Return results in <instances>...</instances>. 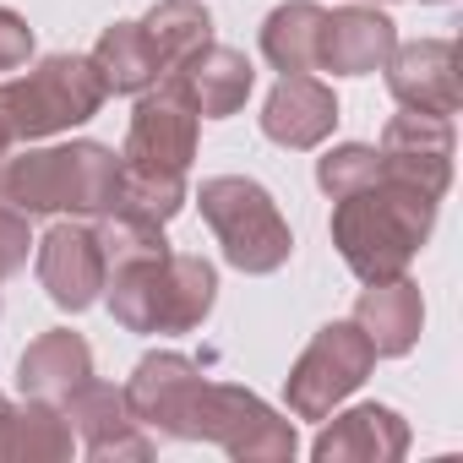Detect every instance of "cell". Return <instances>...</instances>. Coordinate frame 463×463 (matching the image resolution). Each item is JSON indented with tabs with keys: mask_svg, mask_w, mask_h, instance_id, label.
Returning a JSON list of instances; mask_svg holds the SVG:
<instances>
[{
	"mask_svg": "<svg viewBox=\"0 0 463 463\" xmlns=\"http://www.w3.org/2000/svg\"><path fill=\"white\" fill-rule=\"evenodd\" d=\"M371 349L382 360H398L420 344V327H425V300H420V284H409L403 273L398 279H382V284H365V295L354 300V317H349Z\"/></svg>",
	"mask_w": 463,
	"mask_h": 463,
	"instance_id": "obj_18",
	"label": "cell"
},
{
	"mask_svg": "<svg viewBox=\"0 0 463 463\" xmlns=\"http://www.w3.org/2000/svg\"><path fill=\"white\" fill-rule=\"evenodd\" d=\"M164 77L180 88V99L196 109V120H223V115L246 109L251 82H257L251 61H246L241 50H229V44H202L196 55H185V61H180L175 71H164Z\"/></svg>",
	"mask_w": 463,
	"mask_h": 463,
	"instance_id": "obj_15",
	"label": "cell"
},
{
	"mask_svg": "<svg viewBox=\"0 0 463 463\" xmlns=\"http://www.w3.org/2000/svg\"><path fill=\"white\" fill-rule=\"evenodd\" d=\"M120 191V153L104 142H66V147H33L23 158H6L0 196L17 213H77L104 218Z\"/></svg>",
	"mask_w": 463,
	"mask_h": 463,
	"instance_id": "obj_3",
	"label": "cell"
},
{
	"mask_svg": "<svg viewBox=\"0 0 463 463\" xmlns=\"http://www.w3.org/2000/svg\"><path fill=\"white\" fill-rule=\"evenodd\" d=\"M322 6L317 0H284V6L262 23V55L273 71H317V33H322Z\"/></svg>",
	"mask_w": 463,
	"mask_h": 463,
	"instance_id": "obj_22",
	"label": "cell"
},
{
	"mask_svg": "<svg viewBox=\"0 0 463 463\" xmlns=\"http://www.w3.org/2000/svg\"><path fill=\"white\" fill-rule=\"evenodd\" d=\"M333 126H338V99H333V88L317 82L311 71H289V77L268 93V104H262V131H268V142L295 147V153L327 142Z\"/></svg>",
	"mask_w": 463,
	"mask_h": 463,
	"instance_id": "obj_16",
	"label": "cell"
},
{
	"mask_svg": "<svg viewBox=\"0 0 463 463\" xmlns=\"http://www.w3.org/2000/svg\"><path fill=\"white\" fill-rule=\"evenodd\" d=\"M376 175H382V158H376V147H365V142H344V147H333L327 158H317V185H322L327 196H349V191L371 185Z\"/></svg>",
	"mask_w": 463,
	"mask_h": 463,
	"instance_id": "obj_24",
	"label": "cell"
},
{
	"mask_svg": "<svg viewBox=\"0 0 463 463\" xmlns=\"http://www.w3.org/2000/svg\"><path fill=\"white\" fill-rule=\"evenodd\" d=\"M196 207H202L207 229L218 235L229 268H241V273H279L289 262L295 235H289L279 202L257 180H246V175H213V180H202Z\"/></svg>",
	"mask_w": 463,
	"mask_h": 463,
	"instance_id": "obj_4",
	"label": "cell"
},
{
	"mask_svg": "<svg viewBox=\"0 0 463 463\" xmlns=\"http://www.w3.org/2000/svg\"><path fill=\"white\" fill-rule=\"evenodd\" d=\"M28 246H33V235H28V213H17V207L6 202V207H0V279L23 273Z\"/></svg>",
	"mask_w": 463,
	"mask_h": 463,
	"instance_id": "obj_25",
	"label": "cell"
},
{
	"mask_svg": "<svg viewBox=\"0 0 463 463\" xmlns=\"http://www.w3.org/2000/svg\"><path fill=\"white\" fill-rule=\"evenodd\" d=\"M185 441H213L241 463H289L300 452L295 425L279 409H268L257 392H246L235 382H207V376L196 387Z\"/></svg>",
	"mask_w": 463,
	"mask_h": 463,
	"instance_id": "obj_6",
	"label": "cell"
},
{
	"mask_svg": "<svg viewBox=\"0 0 463 463\" xmlns=\"http://www.w3.org/2000/svg\"><path fill=\"white\" fill-rule=\"evenodd\" d=\"M28 55H33V28H28L17 12L0 6V71L28 66Z\"/></svg>",
	"mask_w": 463,
	"mask_h": 463,
	"instance_id": "obj_26",
	"label": "cell"
},
{
	"mask_svg": "<svg viewBox=\"0 0 463 463\" xmlns=\"http://www.w3.org/2000/svg\"><path fill=\"white\" fill-rule=\"evenodd\" d=\"M403 452H409V425L387 403H360L333 425H322V436L311 441L317 463H398Z\"/></svg>",
	"mask_w": 463,
	"mask_h": 463,
	"instance_id": "obj_17",
	"label": "cell"
},
{
	"mask_svg": "<svg viewBox=\"0 0 463 463\" xmlns=\"http://www.w3.org/2000/svg\"><path fill=\"white\" fill-rule=\"evenodd\" d=\"M93 376V349L82 333L55 327L44 338H33L17 360V387L23 398H44V403H66L82 382Z\"/></svg>",
	"mask_w": 463,
	"mask_h": 463,
	"instance_id": "obj_19",
	"label": "cell"
},
{
	"mask_svg": "<svg viewBox=\"0 0 463 463\" xmlns=\"http://www.w3.org/2000/svg\"><path fill=\"white\" fill-rule=\"evenodd\" d=\"M387 93L403 109L420 115H441L452 120L463 93H458V44L452 39H414V44H392L387 55Z\"/></svg>",
	"mask_w": 463,
	"mask_h": 463,
	"instance_id": "obj_12",
	"label": "cell"
},
{
	"mask_svg": "<svg viewBox=\"0 0 463 463\" xmlns=\"http://www.w3.org/2000/svg\"><path fill=\"white\" fill-rule=\"evenodd\" d=\"M376 158H382V175L409 180V185H420L425 196L441 202L447 185H452V120L420 115V109L392 115L387 131H382Z\"/></svg>",
	"mask_w": 463,
	"mask_h": 463,
	"instance_id": "obj_10",
	"label": "cell"
},
{
	"mask_svg": "<svg viewBox=\"0 0 463 463\" xmlns=\"http://www.w3.org/2000/svg\"><path fill=\"white\" fill-rule=\"evenodd\" d=\"M191 158H196V109L180 99V88H175L169 77H158L147 93H137L120 164L137 169V175L185 180Z\"/></svg>",
	"mask_w": 463,
	"mask_h": 463,
	"instance_id": "obj_8",
	"label": "cell"
},
{
	"mask_svg": "<svg viewBox=\"0 0 463 463\" xmlns=\"http://www.w3.org/2000/svg\"><path fill=\"white\" fill-rule=\"evenodd\" d=\"M39 284L61 311H88L104 295V246L93 223H55L39 241Z\"/></svg>",
	"mask_w": 463,
	"mask_h": 463,
	"instance_id": "obj_13",
	"label": "cell"
},
{
	"mask_svg": "<svg viewBox=\"0 0 463 463\" xmlns=\"http://www.w3.org/2000/svg\"><path fill=\"white\" fill-rule=\"evenodd\" d=\"M93 66H99V77H104L109 93H147V88L164 77V66H158V55H153L142 23H115V28H104L99 44H93Z\"/></svg>",
	"mask_w": 463,
	"mask_h": 463,
	"instance_id": "obj_21",
	"label": "cell"
},
{
	"mask_svg": "<svg viewBox=\"0 0 463 463\" xmlns=\"http://www.w3.org/2000/svg\"><path fill=\"white\" fill-rule=\"evenodd\" d=\"M12 142H17V137H12V120H6V104H0V158H6V153H12Z\"/></svg>",
	"mask_w": 463,
	"mask_h": 463,
	"instance_id": "obj_27",
	"label": "cell"
},
{
	"mask_svg": "<svg viewBox=\"0 0 463 463\" xmlns=\"http://www.w3.org/2000/svg\"><path fill=\"white\" fill-rule=\"evenodd\" d=\"M398 44V28L387 12L376 6H344V12H327L322 17V33H317V71H333V77H371L387 66Z\"/></svg>",
	"mask_w": 463,
	"mask_h": 463,
	"instance_id": "obj_14",
	"label": "cell"
},
{
	"mask_svg": "<svg viewBox=\"0 0 463 463\" xmlns=\"http://www.w3.org/2000/svg\"><path fill=\"white\" fill-rule=\"evenodd\" d=\"M77 436L61 414V403L28 398L0 409V463H61L71 458Z\"/></svg>",
	"mask_w": 463,
	"mask_h": 463,
	"instance_id": "obj_20",
	"label": "cell"
},
{
	"mask_svg": "<svg viewBox=\"0 0 463 463\" xmlns=\"http://www.w3.org/2000/svg\"><path fill=\"white\" fill-rule=\"evenodd\" d=\"M142 33L158 55L164 71H175L185 55H196L202 44H213V17L202 0H158V6L142 17Z\"/></svg>",
	"mask_w": 463,
	"mask_h": 463,
	"instance_id": "obj_23",
	"label": "cell"
},
{
	"mask_svg": "<svg viewBox=\"0 0 463 463\" xmlns=\"http://www.w3.org/2000/svg\"><path fill=\"white\" fill-rule=\"evenodd\" d=\"M104 99H109V88H104L93 55H50L28 77L0 82V104H6V120H12L17 142L71 131V126L93 120L104 109Z\"/></svg>",
	"mask_w": 463,
	"mask_h": 463,
	"instance_id": "obj_5",
	"label": "cell"
},
{
	"mask_svg": "<svg viewBox=\"0 0 463 463\" xmlns=\"http://www.w3.org/2000/svg\"><path fill=\"white\" fill-rule=\"evenodd\" d=\"M333 246L349 262V273L360 284H382L398 279L414 251L430 241V223H436V196H425L409 180L376 175L371 185L333 196Z\"/></svg>",
	"mask_w": 463,
	"mask_h": 463,
	"instance_id": "obj_1",
	"label": "cell"
},
{
	"mask_svg": "<svg viewBox=\"0 0 463 463\" xmlns=\"http://www.w3.org/2000/svg\"><path fill=\"white\" fill-rule=\"evenodd\" d=\"M104 300L126 333H196L218 300V273L169 246L126 251L104 268Z\"/></svg>",
	"mask_w": 463,
	"mask_h": 463,
	"instance_id": "obj_2",
	"label": "cell"
},
{
	"mask_svg": "<svg viewBox=\"0 0 463 463\" xmlns=\"http://www.w3.org/2000/svg\"><path fill=\"white\" fill-rule=\"evenodd\" d=\"M430 6H436V0H430Z\"/></svg>",
	"mask_w": 463,
	"mask_h": 463,
	"instance_id": "obj_29",
	"label": "cell"
},
{
	"mask_svg": "<svg viewBox=\"0 0 463 463\" xmlns=\"http://www.w3.org/2000/svg\"><path fill=\"white\" fill-rule=\"evenodd\" d=\"M61 414H66V425H71V436L82 441V452L93 458V463H142V458H153V436L131 420V409H126V387H109V382H82L66 403H61Z\"/></svg>",
	"mask_w": 463,
	"mask_h": 463,
	"instance_id": "obj_9",
	"label": "cell"
},
{
	"mask_svg": "<svg viewBox=\"0 0 463 463\" xmlns=\"http://www.w3.org/2000/svg\"><path fill=\"white\" fill-rule=\"evenodd\" d=\"M196 387H202V365L196 360H185V354H147V360H137V371L126 382V409H131V420L142 430L185 441V420H191Z\"/></svg>",
	"mask_w": 463,
	"mask_h": 463,
	"instance_id": "obj_11",
	"label": "cell"
},
{
	"mask_svg": "<svg viewBox=\"0 0 463 463\" xmlns=\"http://www.w3.org/2000/svg\"><path fill=\"white\" fill-rule=\"evenodd\" d=\"M371 365H376L371 338H365L354 322H327V327L306 344V354L295 360V371H289V382H284L289 414H300V420H327V414L371 376Z\"/></svg>",
	"mask_w": 463,
	"mask_h": 463,
	"instance_id": "obj_7",
	"label": "cell"
},
{
	"mask_svg": "<svg viewBox=\"0 0 463 463\" xmlns=\"http://www.w3.org/2000/svg\"><path fill=\"white\" fill-rule=\"evenodd\" d=\"M0 409H6V392H0Z\"/></svg>",
	"mask_w": 463,
	"mask_h": 463,
	"instance_id": "obj_28",
	"label": "cell"
}]
</instances>
